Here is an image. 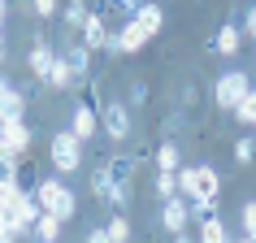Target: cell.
I'll return each instance as SVG.
<instances>
[{
	"label": "cell",
	"mask_w": 256,
	"mask_h": 243,
	"mask_svg": "<svg viewBox=\"0 0 256 243\" xmlns=\"http://www.w3.org/2000/svg\"><path fill=\"white\" fill-rule=\"evenodd\" d=\"M178 187H182V196L191 200V213H196V217L217 213V191H222V178H217L213 165H187V170H178Z\"/></svg>",
	"instance_id": "obj_1"
},
{
	"label": "cell",
	"mask_w": 256,
	"mask_h": 243,
	"mask_svg": "<svg viewBox=\"0 0 256 243\" xmlns=\"http://www.w3.org/2000/svg\"><path fill=\"white\" fill-rule=\"evenodd\" d=\"M161 26H165V9H161V4H152V0H148V4H135L130 22H122V30L113 35V48L130 56V52H139Z\"/></svg>",
	"instance_id": "obj_2"
},
{
	"label": "cell",
	"mask_w": 256,
	"mask_h": 243,
	"mask_svg": "<svg viewBox=\"0 0 256 243\" xmlns=\"http://www.w3.org/2000/svg\"><path fill=\"white\" fill-rule=\"evenodd\" d=\"M35 200H40V208L44 213H52V217H61V222H70L74 217V191L61 182V178H44L40 187H35Z\"/></svg>",
	"instance_id": "obj_3"
},
{
	"label": "cell",
	"mask_w": 256,
	"mask_h": 243,
	"mask_svg": "<svg viewBox=\"0 0 256 243\" xmlns=\"http://www.w3.org/2000/svg\"><path fill=\"white\" fill-rule=\"evenodd\" d=\"M248 87H252V82H248V74H243V70H226V74L213 82V104L226 108V113H234V104L248 96Z\"/></svg>",
	"instance_id": "obj_4"
},
{
	"label": "cell",
	"mask_w": 256,
	"mask_h": 243,
	"mask_svg": "<svg viewBox=\"0 0 256 243\" xmlns=\"http://www.w3.org/2000/svg\"><path fill=\"white\" fill-rule=\"evenodd\" d=\"M52 165H56V174H74L82 165V139L74 135V130L52 135Z\"/></svg>",
	"instance_id": "obj_5"
},
{
	"label": "cell",
	"mask_w": 256,
	"mask_h": 243,
	"mask_svg": "<svg viewBox=\"0 0 256 243\" xmlns=\"http://www.w3.org/2000/svg\"><path fill=\"white\" fill-rule=\"evenodd\" d=\"M92 191H96V200H104V204H126V196H130V187H122L108 165H100L92 174Z\"/></svg>",
	"instance_id": "obj_6"
},
{
	"label": "cell",
	"mask_w": 256,
	"mask_h": 243,
	"mask_svg": "<svg viewBox=\"0 0 256 243\" xmlns=\"http://www.w3.org/2000/svg\"><path fill=\"white\" fill-rule=\"evenodd\" d=\"M100 126L108 130V139H130V113H126V104L104 100L100 104Z\"/></svg>",
	"instance_id": "obj_7"
},
{
	"label": "cell",
	"mask_w": 256,
	"mask_h": 243,
	"mask_svg": "<svg viewBox=\"0 0 256 243\" xmlns=\"http://www.w3.org/2000/svg\"><path fill=\"white\" fill-rule=\"evenodd\" d=\"M82 44L92 48V52H100V48H113V35H108V26H104V14H92L87 22H82Z\"/></svg>",
	"instance_id": "obj_8"
},
{
	"label": "cell",
	"mask_w": 256,
	"mask_h": 243,
	"mask_svg": "<svg viewBox=\"0 0 256 243\" xmlns=\"http://www.w3.org/2000/svg\"><path fill=\"white\" fill-rule=\"evenodd\" d=\"M0 139H4V144H9V148H14L18 156H22V152L30 148V130H26V122H22V118L0 122Z\"/></svg>",
	"instance_id": "obj_9"
},
{
	"label": "cell",
	"mask_w": 256,
	"mask_h": 243,
	"mask_svg": "<svg viewBox=\"0 0 256 243\" xmlns=\"http://www.w3.org/2000/svg\"><path fill=\"white\" fill-rule=\"evenodd\" d=\"M187 217H191V208L182 200H165V208H161V226L170 230V234H182V230H187Z\"/></svg>",
	"instance_id": "obj_10"
},
{
	"label": "cell",
	"mask_w": 256,
	"mask_h": 243,
	"mask_svg": "<svg viewBox=\"0 0 256 243\" xmlns=\"http://www.w3.org/2000/svg\"><path fill=\"white\" fill-rule=\"evenodd\" d=\"M22 113H26V96L18 92V87H9V82H0V122L22 118Z\"/></svg>",
	"instance_id": "obj_11"
},
{
	"label": "cell",
	"mask_w": 256,
	"mask_h": 243,
	"mask_svg": "<svg viewBox=\"0 0 256 243\" xmlns=\"http://www.w3.org/2000/svg\"><path fill=\"white\" fill-rule=\"evenodd\" d=\"M52 61H56V52L48 48V44H35V48H30V56H26L30 74H35L40 82H48V74H52Z\"/></svg>",
	"instance_id": "obj_12"
},
{
	"label": "cell",
	"mask_w": 256,
	"mask_h": 243,
	"mask_svg": "<svg viewBox=\"0 0 256 243\" xmlns=\"http://www.w3.org/2000/svg\"><path fill=\"white\" fill-rule=\"evenodd\" d=\"M213 48H217V52H222V56H234V52H239V48H243V30L234 26V22H226V26L217 30Z\"/></svg>",
	"instance_id": "obj_13"
},
{
	"label": "cell",
	"mask_w": 256,
	"mask_h": 243,
	"mask_svg": "<svg viewBox=\"0 0 256 243\" xmlns=\"http://www.w3.org/2000/svg\"><path fill=\"white\" fill-rule=\"evenodd\" d=\"M96 130H100V113H96L92 104H78V113H74V135H78V139H92Z\"/></svg>",
	"instance_id": "obj_14"
},
{
	"label": "cell",
	"mask_w": 256,
	"mask_h": 243,
	"mask_svg": "<svg viewBox=\"0 0 256 243\" xmlns=\"http://www.w3.org/2000/svg\"><path fill=\"white\" fill-rule=\"evenodd\" d=\"M200 243H230V234H226V226H222L217 213L200 217Z\"/></svg>",
	"instance_id": "obj_15"
},
{
	"label": "cell",
	"mask_w": 256,
	"mask_h": 243,
	"mask_svg": "<svg viewBox=\"0 0 256 243\" xmlns=\"http://www.w3.org/2000/svg\"><path fill=\"white\" fill-rule=\"evenodd\" d=\"M66 61H70V70H74V78H87V70H92V48H87V44H74L66 52Z\"/></svg>",
	"instance_id": "obj_16"
},
{
	"label": "cell",
	"mask_w": 256,
	"mask_h": 243,
	"mask_svg": "<svg viewBox=\"0 0 256 243\" xmlns=\"http://www.w3.org/2000/svg\"><path fill=\"white\" fill-rule=\"evenodd\" d=\"M74 82H78V78H74V70H70V61H66V56H56V61H52V74H48V87H56V92H66V87H74Z\"/></svg>",
	"instance_id": "obj_17"
},
{
	"label": "cell",
	"mask_w": 256,
	"mask_h": 243,
	"mask_svg": "<svg viewBox=\"0 0 256 243\" xmlns=\"http://www.w3.org/2000/svg\"><path fill=\"white\" fill-rule=\"evenodd\" d=\"M234 118H239L243 126H252V130H256V87H248V96L234 104Z\"/></svg>",
	"instance_id": "obj_18"
},
{
	"label": "cell",
	"mask_w": 256,
	"mask_h": 243,
	"mask_svg": "<svg viewBox=\"0 0 256 243\" xmlns=\"http://www.w3.org/2000/svg\"><path fill=\"white\" fill-rule=\"evenodd\" d=\"M156 196L161 200H174L178 196V170H156Z\"/></svg>",
	"instance_id": "obj_19"
},
{
	"label": "cell",
	"mask_w": 256,
	"mask_h": 243,
	"mask_svg": "<svg viewBox=\"0 0 256 243\" xmlns=\"http://www.w3.org/2000/svg\"><path fill=\"white\" fill-rule=\"evenodd\" d=\"M35 234H40V243H52L56 234H61V217H52V213H40V222H35Z\"/></svg>",
	"instance_id": "obj_20"
},
{
	"label": "cell",
	"mask_w": 256,
	"mask_h": 243,
	"mask_svg": "<svg viewBox=\"0 0 256 243\" xmlns=\"http://www.w3.org/2000/svg\"><path fill=\"white\" fill-rule=\"evenodd\" d=\"M14 156H18V152L0 139V182H18V178H14L18 174V161H14Z\"/></svg>",
	"instance_id": "obj_21"
},
{
	"label": "cell",
	"mask_w": 256,
	"mask_h": 243,
	"mask_svg": "<svg viewBox=\"0 0 256 243\" xmlns=\"http://www.w3.org/2000/svg\"><path fill=\"white\" fill-rule=\"evenodd\" d=\"M92 18V9L82 4V0H70L66 4V22H70V30H82V22Z\"/></svg>",
	"instance_id": "obj_22"
},
{
	"label": "cell",
	"mask_w": 256,
	"mask_h": 243,
	"mask_svg": "<svg viewBox=\"0 0 256 243\" xmlns=\"http://www.w3.org/2000/svg\"><path fill=\"white\" fill-rule=\"evenodd\" d=\"M156 170H178V144H161L156 148Z\"/></svg>",
	"instance_id": "obj_23"
},
{
	"label": "cell",
	"mask_w": 256,
	"mask_h": 243,
	"mask_svg": "<svg viewBox=\"0 0 256 243\" xmlns=\"http://www.w3.org/2000/svg\"><path fill=\"white\" fill-rule=\"evenodd\" d=\"M108 170H113V178H118L122 187H130V170H135V165H130V156H113V161H108Z\"/></svg>",
	"instance_id": "obj_24"
},
{
	"label": "cell",
	"mask_w": 256,
	"mask_h": 243,
	"mask_svg": "<svg viewBox=\"0 0 256 243\" xmlns=\"http://www.w3.org/2000/svg\"><path fill=\"white\" fill-rule=\"evenodd\" d=\"M234 161H239V165H252L256 161V139H234Z\"/></svg>",
	"instance_id": "obj_25"
},
{
	"label": "cell",
	"mask_w": 256,
	"mask_h": 243,
	"mask_svg": "<svg viewBox=\"0 0 256 243\" xmlns=\"http://www.w3.org/2000/svg\"><path fill=\"white\" fill-rule=\"evenodd\" d=\"M108 239H113V243H126V239H130V222H126L122 213L108 222Z\"/></svg>",
	"instance_id": "obj_26"
},
{
	"label": "cell",
	"mask_w": 256,
	"mask_h": 243,
	"mask_svg": "<svg viewBox=\"0 0 256 243\" xmlns=\"http://www.w3.org/2000/svg\"><path fill=\"white\" fill-rule=\"evenodd\" d=\"M239 222H243V234H248V239H256V200H248V204H243Z\"/></svg>",
	"instance_id": "obj_27"
},
{
	"label": "cell",
	"mask_w": 256,
	"mask_h": 243,
	"mask_svg": "<svg viewBox=\"0 0 256 243\" xmlns=\"http://www.w3.org/2000/svg\"><path fill=\"white\" fill-rule=\"evenodd\" d=\"M30 4H35V14H40V18H52L56 14V0H30Z\"/></svg>",
	"instance_id": "obj_28"
},
{
	"label": "cell",
	"mask_w": 256,
	"mask_h": 243,
	"mask_svg": "<svg viewBox=\"0 0 256 243\" xmlns=\"http://www.w3.org/2000/svg\"><path fill=\"white\" fill-rule=\"evenodd\" d=\"M243 30H248V40L256 44V4H252V9H248V18H243Z\"/></svg>",
	"instance_id": "obj_29"
},
{
	"label": "cell",
	"mask_w": 256,
	"mask_h": 243,
	"mask_svg": "<svg viewBox=\"0 0 256 243\" xmlns=\"http://www.w3.org/2000/svg\"><path fill=\"white\" fill-rule=\"evenodd\" d=\"M87 243H113V239H108V226H100V230H92V234H87Z\"/></svg>",
	"instance_id": "obj_30"
},
{
	"label": "cell",
	"mask_w": 256,
	"mask_h": 243,
	"mask_svg": "<svg viewBox=\"0 0 256 243\" xmlns=\"http://www.w3.org/2000/svg\"><path fill=\"white\" fill-rule=\"evenodd\" d=\"M174 243H191V239H187V234H174Z\"/></svg>",
	"instance_id": "obj_31"
},
{
	"label": "cell",
	"mask_w": 256,
	"mask_h": 243,
	"mask_svg": "<svg viewBox=\"0 0 256 243\" xmlns=\"http://www.w3.org/2000/svg\"><path fill=\"white\" fill-rule=\"evenodd\" d=\"M0 61H4V35H0Z\"/></svg>",
	"instance_id": "obj_32"
},
{
	"label": "cell",
	"mask_w": 256,
	"mask_h": 243,
	"mask_svg": "<svg viewBox=\"0 0 256 243\" xmlns=\"http://www.w3.org/2000/svg\"><path fill=\"white\" fill-rule=\"evenodd\" d=\"M0 22H4V0H0Z\"/></svg>",
	"instance_id": "obj_33"
},
{
	"label": "cell",
	"mask_w": 256,
	"mask_h": 243,
	"mask_svg": "<svg viewBox=\"0 0 256 243\" xmlns=\"http://www.w3.org/2000/svg\"><path fill=\"white\" fill-rule=\"evenodd\" d=\"M0 82H4V78H0Z\"/></svg>",
	"instance_id": "obj_34"
},
{
	"label": "cell",
	"mask_w": 256,
	"mask_h": 243,
	"mask_svg": "<svg viewBox=\"0 0 256 243\" xmlns=\"http://www.w3.org/2000/svg\"><path fill=\"white\" fill-rule=\"evenodd\" d=\"M52 243H56V239H52Z\"/></svg>",
	"instance_id": "obj_35"
}]
</instances>
